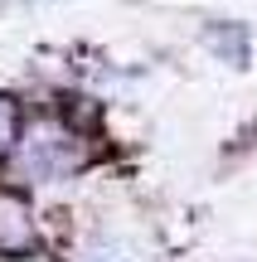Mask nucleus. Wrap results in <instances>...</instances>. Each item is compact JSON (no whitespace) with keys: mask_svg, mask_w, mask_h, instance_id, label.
<instances>
[{"mask_svg":"<svg viewBox=\"0 0 257 262\" xmlns=\"http://www.w3.org/2000/svg\"><path fill=\"white\" fill-rule=\"evenodd\" d=\"M34 248V214H29L25 194L0 189V253L5 257H25Z\"/></svg>","mask_w":257,"mask_h":262,"instance_id":"f03ea898","label":"nucleus"},{"mask_svg":"<svg viewBox=\"0 0 257 262\" xmlns=\"http://www.w3.org/2000/svg\"><path fill=\"white\" fill-rule=\"evenodd\" d=\"M78 165H83V141L68 126L44 122V126H34L25 136V170L29 175L58 180V175H68V170H78Z\"/></svg>","mask_w":257,"mask_h":262,"instance_id":"f257e3e1","label":"nucleus"},{"mask_svg":"<svg viewBox=\"0 0 257 262\" xmlns=\"http://www.w3.org/2000/svg\"><path fill=\"white\" fill-rule=\"evenodd\" d=\"M15 141H19V112H15L10 97H0V156H5Z\"/></svg>","mask_w":257,"mask_h":262,"instance_id":"7ed1b4c3","label":"nucleus"}]
</instances>
